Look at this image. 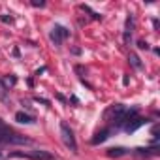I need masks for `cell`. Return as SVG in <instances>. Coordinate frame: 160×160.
Returning a JSON list of instances; mask_svg holds the SVG:
<instances>
[{"mask_svg":"<svg viewBox=\"0 0 160 160\" xmlns=\"http://www.w3.org/2000/svg\"><path fill=\"white\" fill-rule=\"evenodd\" d=\"M106 117L115 124V128H122L124 122H128L130 119L138 117V108H126L122 104H115L106 111Z\"/></svg>","mask_w":160,"mask_h":160,"instance_id":"6da1fadb","label":"cell"},{"mask_svg":"<svg viewBox=\"0 0 160 160\" xmlns=\"http://www.w3.org/2000/svg\"><path fill=\"white\" fill-rule=\"evenodd\" d=\"M10 158H30V160H57L55 154H51L49 151H12Z\"/></svg>","mask_w":160,"mask_h":160,"instance_id":"7a4b0ae2","label":"cell"},{"mask_svg":"<svg viewBox=\"0 0 160 160\" xmlns=\"http://www.w3.org/2000/svg\"><path fill=\"white\" fill-rule=\"evenodd\" d=\"M60 136H62L64 145H66L72 152H77V141H75V136H73L72 128H70L66 122H60Z\"/></svg>","mask_w":160,"mask_h":160,"instance_id":"3957f363","label":"cell"},{"mask_svg":"<svg viewBox=\"0 0 160 160\" xmlns=\"http://www.w3.org/2000/svg\"><path fill=\"white\" fill-rule=\"evenodd\" d=\"M66 38H70V30H68L66 27H62V25H55V27L51 28V32H49V40H51L57 47H60Z\"/></svg>","mask_w":160,"mask_h":160,"instance_id":"277c9868","label":"cell"},{"mask_svg":"<svg viewBox=\"0 0 160 160\" xmlns=\"http://www.w3.org/2000/svg\"><path fill=\"white\" fill-rule=\"evenodd\" d=\"M0 143H4V145H30L32 139L30 138H25V136H21V134H17V132L12 130L4 138H0Z\"/></svg>","mask_w":160,"mask_h":160,"instance_id":"5b68a950","label":"cell"},{"mask_svg":"<svg viewBox=\"0 0 160 160\" xmlns=\"http://www.w3.org/2000/svg\"><path fill=\"white\" fill-rule=\"evenodd\" d=\"M147 122H149V119H143V117H139V115H138V117L130 119L128 122H124V124H122V130H124L126 134H132V132H136L138 128H141V126H143V124H147Z\"/></svg>","mask_w":160,"mask_h":160,"instance_id":"8992f818","label":"cell"},{"mask_svg":"<svg viewBox=\"0 0 160 160\" xmlns=\"http://www.w3.org/2000/svg\"><path fill=\"white\" fill-rule=\"evenodd\" d=\"M111 132H113L111 128H104V130L96 132V134H94V138L91 139V143H92V145H100V143H104V141L111 136Z\"/></svg>","mask_w":160,"mask_h":160,"instance_id":"52a82bcc","label":"cell"},{"mask_svg":"<svg viewBox=\"0 0 160 160\" xmlns=\"http://www.w3.org/2000/svg\"><path fill=\"white\" fill-rule=\"evenodd\" d=\"M15 121L21 122V124H34V122H36V119H34L32 115L25 113V111H17V113H15Z\"/></svg>","mask_w":160,"mask_h":160,"instance_id":"ba28073f","label":"cell"},{"mask_svg":"<svg viewBox=\"0 0 160 160\" xmlns=\"http://www.w3.org/2000/svg\"><path fill=\"white\" fill-rule=\"evenodd\" d=\"M158 151H160L158 145H152V147H147V149H143V147L141 149H136L134 152L136 154H141V156H149V154H158Z\"/></svg>","mask_w":160,"mask_h":160,"instance_id":"9c48e42d","label":"cell"},{"mask_svg":"<svg viewBox=\"0 0 160 160\" xmlns=\"http://www.w3.org/2000/svg\"><path fill=\"white\" fill-rule=\"evenodd\" d=\"M132 28H134V19L128 17V19H126V30H124V42H126V43H128L130 38H132Z\"/></svg>","mask_w":160,"mask_h":160,"instance_id":"30bf717a","label":"cell"},{"mask_svg":"<svg viewBox=\"0 0 160 160\" xmlns=\"http://www.w3.org/2000/svg\"><path fill=\"white\" fill-rule=\"evenodd\" d=\"M128 60L132 62V66H134V68H138V70H141V68H143V64H141V60H139V57H138L136 53H130Z\"/></svg>","mask_w":160,"mask_h":160,"instance_id":"8fae6325","label":"cell"},{"mask_svg":"<svg viewBox=\"0 0 160 160\" xmlns=\"http://www.w3.org/2000/svg\"><path fill=\"white\" fill-rule=\"evenodd\" d=\"M126 152H128V151H126L124 147H113V149L108 151L109 156H122V154H126Z\"/></svg>","mask_w":160,"mask_h":160,"instance_id":"7c38bea8","label":"cell"},{"mask_svg":"<svg viewBox=\"0 0 160 160\" xmlns=\"http://www.w3.org/2000/svg\"><path fill=\"white\" fill-rule=\"evenodd\" d=\"M0 100H8V87H6V83L0 79Z\"/></svg>","mask_w":160,"mask_h":160,"instance_id":"4fadbf2b","label":"cell"},{"mask_svg":"<svg viewBox=\"0 0 160 160\" xmlns=\"http://www.w3.org/2000/svg\"><path fill=\"white\" fill-rule=\"evenodd\" d=\"M81 8H83V10H85V12H89V13H91V17H92V19H100V15H98V13H96V12H92V10H91V8H89V6H85V4H83V6H81Z\"/></svg>","mask_w":160,"mask_h":160,"instance_id":"5bb4252c","label":"cell"},{"mask_svg":"<svg viewBox=\"0 0 160 160\" xmlns=\"http://www.w3.org/2000/svg\"><path fill=\"white\" fill-rule=\"evenodd\" d=\"M138 47H139V49H149V43L143 42V40H139V42H138Z\"/></svg>","mask_w":160,"mask_h":160,"instance_id":"9a60e30c","label":"cell"},{"mask_svg":"<svg viewBox=\"0 0 160 160\" xmlns=\"http://www.w3.org/2000/svg\"><path fill=\"white\" fill-rule=\"evenodd\" d=\"M34 100H36V102H40V104H45V106H51V102H49V100H45V98H40V96H36Z\"/></svg>","mask_w":160,"mask_h":160,"instance_id":"2e32d148","label":"cell"},{"mask_svg":"<svg viewBox=\"0 0 160 160\" xmlns=\"http://www.w3.org/2000/svg\"><path fill=\"white\" fill-rule=\"evenodd\" d=\"M32 6H36V8H43L45 2H38V0H32Z\"/></svg>","mask_w":160,"mask_h":160,"instance_id":"e0dca14e","label":"cell"},{"mask_svg":"<svg viewBox=\"0 0 160 160\" xmlns=\"http://www.w3.org/2000/svg\"><path fill=\"white\" fill-rule=\"evenodd\" d=\"M0 19H2L4 23H13V19H12V17H8V15H2V17H0Z\"/></svg>","mask_w":160,"mask_h":160,"instance_id":"ac0fdd59","label":"cell"},{"mask_svg":"<svg viewBox=\"0 0 160 160\" xmlns=\"http://www.w3.org/2000/svg\"><path fill=\"white\" fill-rule=\"evenodd\" d=\"M0 158H2V152H0Z\"/></svg>","mask_w":160,"mask_h":160,"instance_id":"d6986e66","label":"cell"}]
</instances>
